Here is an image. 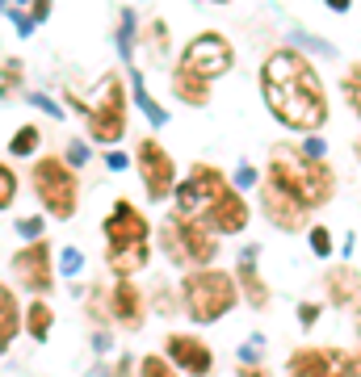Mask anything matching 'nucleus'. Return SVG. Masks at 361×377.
<instances>
[{
  "label": "nucleus",
  "mask_w": 361,
  "mask_h": 377,
  "mask_svg": "<svg viewBox=\"0 0 361 377\" xmlns=\"http://www.w3.org/2000/svg\"><path fill=\"white\" fill-rule=\"evenodd\" d=\"M139 377H177V374H172L160 357H143V361H139Z\"/></svg>",
  "instance_id": "obj_31"
},
{
  "label": "nucleus",
  "mask_w": 361,
  "mask_h": 377,
  "mask_svg": "<svg viewBox=\"0 0 361 377\" xmlns=\"http://www.w3.org/2000/svg\"><path fill=\"white\" fill-rule=\"evenodd\" d=\"M311 252L315 256H328L332 252V231L328 227H311Z\"/></svg>",
  "instance_id": "obj_32"
},
{
  "label": "nucleus",
  "mask_w": 361,
  "mask_h": 377,
  "mask_svg": "<svg viewBox=\"0 0 361 377\" xmlns=\"http://www.w3.org/2000/svg\"><path fill=\"white\" fill-rule=\"evenodd\" d=\"M93 344H97V353H109V336H105V332H97Z\"/></svg>",
  "instance_id": "obj_44"
},
{
  "label": "nucleus",
  "mask_w": 361,
  "mask_h": 377,
  "mask_svg": "<svg viewBox=\"0 0 361 377\" xmlns=\"http://www.w3.org/2000/svg\"><path fill=\"white\" fill-rule=\"evenodd\" d=\"M29 180H34V193H38V201L46 206V214H55V218H71V214H76L80 180H76V172H71L63 159H55V155L38 159L34 172H29Z\"/></svg>",
  "instance_id": "obj_7"
},
{
  "label": "nucleus",
  "mask_w": 361,
  "mask_h": 377,
  "mask_svg": "<svg viewBox=\"0 0 361 377\" xmlns=\"http://www.w3.org/2000/svg\"><path fill=\"white\" fill-rule=\"evenodd\" d=\"M227 185H231V180H227L219 168H210V164H193V168H189V180H181V185L172 189V193H177V214L189 218V222H202Z\"/></svg>",
  "instance_id": "obj_8"
},
{
  "label": "nucleus",
  "mask_w": 361,
  "mask_h": 377,
  "mask_svg": "<svg viewBox=\"0 0 361 377\" xmlns=\"http://www.w3.org/2000/svg\"><path fill=\"white\" fill-rule=\"evenodd\" d=\"M118 50H122V59L130 63V55H135V13H130V8H122V25H118Z\"/></svg>",
  "instance_id": "obj_24"
},
{
  "label": "nucleus",
  "mask_w": 361,
  "mask_h": 377,
  "mask_svg": "<svg viewBox=\"0 0 361 377\" xmlns=\"http://www.w3.org/2000/svg\"><path fill=\"white\" fill-rule=\"evenodd\" d=\"M17 327H21V306H17L13 290H8V285H0V353L13 344Z\"/></svg>",
  "instance_id": "obj_20"
},
{
  "label": "nucleus",
  "mask_w": 361,
  "mask_h": 377,
  "mask_svg": "<svg viewBox=\"0 0 361 377\" xmlns=\"http://www.w3.org/2000/svg\"><path fill=\"white\" fill-rule=\"evenodd\" d=\"M303 151H307V155H320V159H324V151H328V143H324L320 134H311V138L303 143Z\"/></svg>",
  "instance_id": "obj_41"
},
{
  "label": "nucleus",
  "mask_w": 361,
  "mask_h": 377,
  "mask_svg": "<svg viewBox=\"0 0 361 377\" xmlns=\"http://www.w3.org/2000/svg\"><path fill=\"white\" fill-rule=\"evenodd\" d=\"M151 227L147 218L135 210V201H114V210L105 214V264L118 273V277H135L139 269H147L151 260Z\"/></svg>",
  "instance_id": "obj_3"
},
{
  "label": "nucleus",
  "mask_w": 361,
  "mask_h": 377,
  "mask_svg": "<svg viewBox=\"0 0 361 377\" xmlns=\"http://www.w3.org/2000/svg\"><path fill=\"white\" fill-rule=\"evenodd\" d=\"M261 348H265V336H252V340L240 348V361H244V365H252V361L261 357Z\"/></svg>",
  "instance_id": "obj_36"
},
{
  "label": "nucleus",
  "mask_w": 361,
  "mask_h": 377,
  "mask_svg": "<svg viewBox=\"0 0 361 377\" xmlns=\"http://www.w3.org/2000/svg\"><path fill=\"white\" fill-rule=\"evenodd\" d=\"M269 180H278L290 197H299L307 210H320L336 193V176L320 155H307L303 143H278L269 151Z\"/></svg>",
  "instance_id": "obj_2"
},
{
  "label": "nucleus",
  "mask_w": 361,
  "mask_h": 377,
  "mask_svg": "<svg viewBox=\"0 0 361 377\" xmlns=\"http://www.w3.org/2000/svg\"><path fill=\"white\" fill-rule=\"evenodd\" d=\"M257 260H261V248H240V264H236V281L244 285V294H248V306L252 311H265L269 306V285L261 281V273H257Z\"/></svg>",
  "instance_id": "obj_16"
},
{
  "label": "nucleus",
  "mask_w": 361,
  "mask_h": 377,
  "mask_svg": "<svg viewBox=\"0 0 361 377\" xmlns=\"http://www.w3.org/2000/svg\"><path fill=\"white\" fill-rule=\"evenodd\" d=\"M345 97H349V105L357 109V118H361V63H353L349 76H345Z\"/></svg>",
  "instance_id": "obj_29"
},
{
  "label": "nucleus",
  "mask_w": 361,
  "mask_h": 377,
  "mask_svg": "<svg viewBox=\"0 0 361 377\" xmlns=\"http://www.w3.org/2000/svg\"><path fill=\"white\" fill-rule=\"evenodd\" d=\"M231 185H236V189H252V185H261V176H257V168H252V164H240Z\"/></svg>",
  "instance_id": "obj_34"
},
{
  "label": "nucleus",
  "mask_w": 361,
  "mask_h": 377,
  "mask_svg": "<svg viewBox=\"0 0 361 377\" xmlns=\"http://www.w3.org/2000/svg\"><path fill=\"white\" fill-rule=\"evenodd\" d=\"M59 269H63V277H76V273L84 269V256H80V248H63V256H59Z\"/></svg>",
  "instance_id": "obj_30"
},
{
  "label": "nucleus",
  "mask_w": 361,
  "mask_h": 377,
  "mask_svg": "<svg viewBox=\"0 0 361 377\" xmlns=\"http://www.w3.org/2000/svg\"><path fill=\"white\" fill-rule=\"evenodd\" d=\"M147 38H151V59L164 63V59H168V25H164V21H151V25H147Z\"/></svg>",
  "instance_id": "obj_25"
},
{
  "label": "nucleus",
  "mask_w": 361,
  "mask_h": 377,
  "mask_svg": "<svg viewBox=\"0 0 361 377\" xmlns=\"http://www.w3.org/2000/svg\"><path fill=\"white\" fill-rule=\"evenodd\" d=\"M261 97L269 113L299 134H320L328 122V92L320 71L290 46L273 50L261 67Z\"/></svg>",
  "instance_id": "obj_1"
},
{
  "label": "nucleus",
  "mask_w": 361,
  "mask_h": 377,
  "mask_svg": "<svg viewBox=\"0 0 361 377\" xmlns=\"http://www.w3.org/2000/svg\"><path fill=\"white\" fill-rule=\"evenodd\" d=\"M8 4H13V0H0V13H8Z\"/></svg>",
  "instance_id": "obj_47"
},
{
  "label": "nucleus",
  "mask_w": 361,
  "mask_h": 377,
  "mask_svg": "<svg viewBox=\"0 0 361 377\" xmlns=\"http://www.w3.org/2000/svg\"><path fill=\"white\" fill-rule=\"evenodd\" d=\"M168 357H172V365H181L185 374H193V377H202V374H210V348L198 340V336H168Z\"/></svg>",
  "instance_id": "obj_15"
},
{
  "label": "nucleus",
  "mask_w": 361,
  "mask_h": 377,
  "mask_svg": "<svg viewBox=\"0 0 361 377\" xmlns=\"http://www.w3.org/2000/svg\"><path fill=\"white\" fill-rule=\"evenodd\" d=\"M105 164H109V168H114V172H122V168H126V164H130V159H126V155H122V151H109V155H105Z\"/></svg>",
  "instance_id": "obj_43"
},
{
  "label": "nucleus",
  "mask_w": 361,
  "mask_h": 377,
  "mask_svg": "<svg viewBox=\"0 0 361 377\" xmlns=\"http://www.w3.org/2000/svg\"><path fill=\"white\" fill-rule=\"evenodd\" d=\"M181 302L189 311L193 323H219L231 306H236V277L219 273V269H193L181 281Z\"/></svg>",
  "instance_id": "obj_4"
},
{
  "label": "nucleus",
  "mask_w": 361,
  "mask_h": 377,
  "mask_svg": "<svg viewBox=\"0 0 361 377\" xmlns=\"http://www.w3.org/2000/svg\"><path fill=\"white\" fill-rule=\"evenodd\" d=\"M84 122H88V138L93 143H122L126 134V122H130V109H126V80L118 71H109L101 80V97L84 109Z\"/></svg>",
  "instance_id": "obj_6"
},
{
  "label": "nucleus",
  "mask_w": 361,
  "mask_h": 377,
  "mask_svg": "<svg viewBox=\"0 0 361 377\" xmlns=\"http://www.w3.org/2000/svg\"><path fill=\"white\" fill-rule=\"evenodd\" d=\"M130 80H135V88H130V92H135V101H139V109L147 113V122H151V126H164V122H168V113H164V105H160V101H156V97H151V92L143 88V80H139V71H130Z\"/></svg>",
  "instance_id": "obj_22"
},
{
  "label": "nucleus",
  "mask_w": 361,
  "mask_h": 377,
  "mask_svg": "<svg viewBox=\"0 0 361 377\" xmlns=\"http://www.w3.org/2000/svg\"><path fill=\"white\" fill-rule=\"evenodd\" d=\"M34 147H38V126H21V130L8 138V151H13V155H34Z\"/></svg>",
  "instance_id": "obj_26"
},
{
  "label": "nucleus",
  "mask_w": 361,
  "mask_h": 377,
  "mask_svg": "<svg viewBox=\"0 0 361 377\" xmlns=\"http://www.w3.org/2000/svg\"><path fill=\"white\" fill-rule=\"evenodd\" d=\"M261 210H265V218H269L278 231H286V235H294V231L307 227V206H303L299 197H290L278 180H261Z\"/></svg>",
  "instance_id": "obj_12"
},
{
  "label": "nucleus",
  "mask_w": 361,
  "mask_h": 377,
  "mask_svg": "<svg viewBox=\"0 0 361 377\" xmlns=\"http://www.w3.org/2000/svg\"><path fill=\"white\" fill-rule=\"evenodd\" d=\"M25 327H29V336H34V340L42 344V340L50 336V327H55V311H50V306H46L42 298H38V302H34V306L25 311Z\"/></svg>",
  "instance_id": "obj_21"
},
{
  "label": "nucleus",
  "mask_w": 361,
  "mask_h": 377,
  "mask_svg": "<svg viewBox=\"0 0 361 377\" xmlns=\"http://www.w3.org/2000/svg\"><path fill=\"white\" fill-rule=\"evenodd\" d=\"M172 92L181 97V105L202 109V105L210 101V80H202V76H193L189 67H181V63H177V71H172Z\"/></svg>",
  "instance_id": "obj_18"
},
{
  "label": "nucleus",
  "mask_w": 361,
  "mask_h": 377,
  "mask_svg": "<svg viewBox=\"0 0 361 377\" xmlns=\"http://www.w3.org/2000/svg\"><path fill=\"white\" fill-rule=\"evenodd\" d=\"M294 42H303V46H315L320 55H336V46H328L324 38H311V34H299V29H294Z\"/></svg>",
  "instance_id": "obj_37"
},
{
  "label": "nucleus",
  "mask_w": 361,
  "mask_h": 377,
  "mask_svg": "<svg viewBox=\"0 0 361 377\" xmlns=\"http://www.w3.org/2000/svg\"><path fill=\"white\" fill-rule=\"evenodd\" d=\"M324 4H328V8H332V13H345V8H349V4H353V0H324Z\"/></svg>",
  "instance_id": "obj_45"
},
{
  "label": "nucleus",
  "mask_w": 361,
  "mask_h": 377,
  "mask_svg": "<svg viewBox=\"0 0 361 377\" xmlns=\"http://www.w3.org/2000/svg\"><path fill=\"white\" fill-rule=\"evenodd\" d=\"M4 17H8V21L17 25V34H21V38H25V34L34 29V17H29V13H21L17 4H8V13H4Z\"/></svg>",
  "instance_id": "obj_33"
},
{
  "label": "nucleus",
  "mask_w": 361,
  "mask_h": 377,
  "mask_svg": "<svg viewBox=\"0 0 361 377\" xmlns=\"http://www.w3.org/2000/svg\"><path fill=\"white\" fill-rule=\"evenodd\" d=\"M219 4H223V0H219Z\"/></svg>",
  "instance_id": "obj_51"
},
{
  "label": "nucleus",
  "mask_w": 361,
  "mask_h": 377,
  "mask_svg": "<svg viewBox=\"0 0 361 377\" xmlns=\"http://www.w3.org/2000/svg\"><path fill=\"white\" fill-rule=\"evenodd\" d=\"M109 302H114V319L126 327V332H135L139 323H143V294H139V285L135 281H118L114 290H109Z\"/></svg>",
  "instance_id": "obj_17"
},
{
  "label": "nucleus",
  "mask_w": 361,
  "mask_h": 377,
  "mask_svg": "<svg viewBox=\"0 0 361 377\" xmlns=\"http://www.w3.org/2000/svg\"><path fill=\"white\" fill-rule=\"evenodd\" d=\"M160 248L172 264H193V269H206L214 264L219 256V235L202 222H189L181 214H172L164 227H160Z\"/></svg>",
  "instance_id": "obj_5"
},
{
  "label": "nucleus",
  "mask_w": 361,
  "mask_h": 377,
  "mask_svg": "<svg viewBox=\"0 0 361 377\" xmlns=\"http://www.w3.org/2000/svg\"><path fill=\"white\" fill-rule=\"evenodd\" d=\"M240 377H269V374H265V369H248V365H244V374H240Z\"/></svg>",
  "instance_id": "obj_46"
},
{
  "label": "nucleus",
  "mask_w": 361,
  "mask_h": 377,
  "mask_svg": "<svg viewBox=\"0 0 361 377\" xmlns=\"http://www.w3.org/2000/svg\"><path fill=\"white\" fill-rule=\"evenodd\" d=\"M353 147H357V164H361V138H357V143H353Z\"/></svg>",
  "instance_id": "obj_48"
},
{
  "label": "nucleus",
  "mask_w": 361,
  "mask_h": 377,
  "mask_svg": "<svg viewBox=\"0 0 361 377\" xmlns=\"http://www.w3.org/2000/svg\"><path fill=\"white\" fill-rule=\"evenodd\" d=\"M202 227H210L214 235H240L244 227H248V201L240 197V189H223L219 193V201L210 206V214L202 218Z\"/></svg>",
  "instance_id": "obj_14"
},
{
  "label": "nucleus",
  "mask_w": 361,
  "mask_h": 377,
  "mask_svg": "<svg viewBox=\"0 0 361 377\" xmlns=\"http://www.w3.org/2000/svg\"><path fill=\"white\" fill-rule=\"evenodd\" d=\"M88 315H93L97 323H105V319H114V302H109V290H105V285H97V290H88Z\"/></svg>",
  "instance_id": "obj_23"
},
{
  "label": "nucleus",
  "mask_w": 361,
  "mask_h": 377,
  "mask_svg": "<svg viewBox=\"0 0 361 377\" xmlns=\"http://www.w3.org/2000/svg\"><path fill=\"white\" fill-rule=\"evenodd\" d=\"M42 227H46V222L34 214V218H21V222H17V235H21V239H38V235H42Z\"/></svg>",
  "instance_id": "obj_35"
},
{
  "label": "nucleus",
  "mask_w": 361,
  "mask_h": 377,
  "mask_svg": "<svg viewBox=\"0 0 361 377\" xmlns=\"http://www.w3.org/2000/svg\"><path fill=\"white\" fill-rule=\"evenodd\" d=\"M29 101H34V105H38V109H46V113H50V118H63V109H59V101H50V97H46V92H34V97H29Z\"/></svg>",
  "instance_id": "obj_39"
},
{
  "label": "nucleus",
  "mask_w": 361,
  "mask_h": 377,
  "mask_svg": "<svg viewBox=\"0 0 361 377\" xmlns=\"http://www.w3.org/2000/svg\"><path fill=\"white\" fill-rule=\"evenodd\" d=\"M231 63H236V55H231V42L223 38V34H198L185 50H181V67H189L193 76H202V80H219V76H227L231 71Z\"/></svg>",
  "instance_id": "obj_9"
},
{
  "label": "nucleus",
  "mask_w": 361,
  "mask_h": 377,
  "mask_svg": "<svg viewBox=\"0 0 361 377\" xmlns=\"http://www.w3.org/2000/svg\"><path fill=\"white\" fill-rule=\"evenodd\" d=\"M294 377H357V361L341 348H299L290 357Z\"/></svg>",
  "instance_id": "obj_11"
},
{
  "label": "nucleus",
  "mask_w": 361,
  "mask_h": 377,
  "mask_svg": "<svg viewBox=\"0 0 361 377\" xmlns=\"http://www.w3.org/2000/svg\"><path fill=\"white\" fill-rule=\"evenodd\" d=\"M84 159H88V147H84L80 138H76V143H67V159H63V164H67V168H76V164H84Z\"/></svg>",
  "instance_id": "obj_38"
},
{
  "label": "nucleus",
  "mask_w": 361,
  "mask_h": 377,
  "mask_svg": "<svg viewBox=\"0 0 361 377\" xmlns=\"http://www.w3.org/2000/svg\"><path fill=\"white\" fill-rule=\"evenodd\" d=\"M13 4H21V0H13Z\"/></svg>",
  "instance_id": "obj_50"
},
{
  "label": "nucleus",
  "mask_w": 361,
  "mask_h": 377,
  "mask_svg": "<svg viewBox=\"0 0 361 377\" xmlns=\"http://www.w3.org/2000/svg\"><path fill=\"white\" fill-rule=\"evenodd\" d=\"M135 168H139V176H143L147 201H164V197L177 189V164H172V155L164 151V143L143 138L139 151H135Z\"/></svg>",
  "instance_id": "obj_10"
},
{
  "label": "nucleus",
  "mask_w": 361,
  "mask_h": 377,
  "mask_svg": "<svg viewBox=\"0 0 361 377\" xmlns=\"http://www.w3.org/2000/svg\"><path fill=\"white\" fill-rule=\"evenodd\" d=\"M21 88V63L17 59H0V97Z\"/></svg>",
  "instance_id": "obj_27"
},
{
  "label": "nucleus",
  "mask_w": 361,
  "mask_h": 377,
  "mask_svg": "<svg viewBox=\"0 0 361 377\" xmlns=\"http://www.w3.org/2000/svg\"><path fill=\"white\" fill-rule=\"evenodd\" d=\"M315 319H320V306H315V302H303V306H299V323H303V327H315Z\"/></svg>",
  "instance_id": "obj_40"
},
{
  "label": "nucleus",
  "mask_w": 361,
  "mask_h": 377,
  "mask_svg": "<svg viewBox=\"0 0 361 377\" xmlns=\"http://www.w3.org/2000/svg\"><path fill=\"white\" fill-rule=\"evenodd\" d=\"M357 377H361V361H357Z\"/></svg>",
  "instance_id": "obj_49"
},
{
  "label": "nucleus",
  "mask_w": 361,
  "mask_h": 377,
  "mask_svg": "<svg viewBox=\"0 0 361 377\" xmlns=\"http://www.w3.org/2000/svg\"><path fill=\"white\" fill-rule=\"evenodd\" d=\"M29 4H34V13H29V17H34V21H46V17H50V4H55V0H29Z\"/></svg>",
  "instance_id": "obj_42"
},
{
  "label": "nucleus",
  "mask_w": 361,
  "mask_h": 377,
  "mask_svg": "<svg viewBox=\"0 0 361 377\" xmlns=\"http://www.w3.org/2000/svg\"><path fill=\"white\" fill-rule=\"evenodd\" d=\"M13 197H17V176H13L8 164H0V210H8Z\"/></svg>",
  "instance_id": "obj_28"
},
{
  "label": "nucleus",
  "mask_w": 361,
  "mask_h": 377,
  "mask_svg": "<svg viewBox=\"0 0 361 377\" xmlns=\"http://www.w3.org/2000/svg\"><path fill=\"white\" fill-rule=\"evenodd\" d=\"M13 277L34 294H50V285H55L50 281V248L42 239H29V248H21L13 256Z\"/></svg>",
  "instance_id": "obj_13"
},
{
  "label": "nucleus",
  "mask_w": 361,
  "mask_h": 377,
  "mask_svg": "<svg viewBox=\"0 0 361 377\" xmlns=\"http://www.w3.org/2000/svg\"><path fill=\"white\" fill-rule=\"evenodd\" d=\"M328 294H332L336 306H361V273H353L349 264L332 269L328 273Z\"/></svg>",
  "instance_id": "obj_19"
}]
</instances>
